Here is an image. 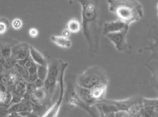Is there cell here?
Here are the masks:
<instances>
[{"instance_id":"2","label":"cell","mask_w":158,"mask_h":117,"mask_svg":"<svg viewBox=\"0 0 158 117\" xmlns=\"http://www.w3.org/2000/svg\"><path fill=\"white\" fill-rule=\"evenodd\" d=\"M110 12L129 26L140 20L143 15V6L136 0H108Z\"/></svg>"},{"instance_id":"14","label":"cell","mask_w":158,"mask_h":117,"mask_svg":"<svg viewBox=\"0 0 158 117\" xmlns=\"http://www.w3.org/2000/svg\"><path fill=\"white\" fill-rule=\"evenodd\" d=\"M50 40L56 45L64 48H70L72 46V41L69 38L62 36L52 35Z\"/></svg>"},{"instance_id":"38","label":"cell","mask_w":158,"mask_h":117,"mask_svg":"<svg viewBox=\"0 0 158 117\" xmlns=\"http://www.w3.org/2000/svg\"><path fill=\"white\" fill-rule=\"evenodd\" d=\"M156 9L157 10L158 12V2L156 4Z\"/></svg>"},{"instance_id":"30","label":"cell","mask_w":158,"mask_h":117,"mask_svg":"<svg viewBox=\"0 0 158 117\" xmlns=\"http://www.w3.org/2000/svg\"><path fill=\"white\" fill-rule=\"evenodd\" d=\"M8 114V108L4 106H1L0 108V116L1 117H7Z\"/></svg>"},{"instance_id":"6","label":"cell","mask_w":158,"mask_h":117,"mask_svg":"<svg viewBox=\"0 0 158 117\" xmlns=\"http://www.w3.org/2000/svg\"><path fill=\"white\" fill-rule=\"evenodd\" d=\"M129 28L130 27L127 26L120 31L105 35L119 52L128 53L131 51V47L127 42Z\"/></svg>"},{"instance_id":"35","label":"cell","mask_w":158,"mask_h":117,"mask_svg":"<svg viewBox=\"0 0 158 117\" xmlns=\"http://www.w3.org/2000/svg\"><path fill=\"white\" fill-rule=\"evenodd\" d=\"M7 117H22L19 114L16 112H12L8 114Z\"/></svg>"},{"instance_id":"7","label":"cell","mask_w":158,"mask_h":117,"mask_svg":"<svg viewBox=\"0 0 158 117\" xmlns=\"http://www.w3.org/2000/svg\"><path fill=\"white\" fill-rule=\"evenodd\" d=\"M142 97L134 96L124 100H110L109 102L113 104L118 112H131L136 110L141 104Z\"/></svg>"},{"instance_id":"4","label":"cell","mask_w":158,"mask_h":117,"mask_svg":"<svg viewBox=\"0 0 158 117\" xmlns=\"http://www.w3.org/2000/svg\"><path fill=\"white\" fill-rule=\"evenodd\" d=\"M75 83H73L71 81H68L66 96H65L67 105L70 107L82 109L92 117H98L91 107L85 104L78 96L75 90Z\"/></svg>"},{"instance_id":"16","label":"cell","mask_w":158,"mask_h":117,"mask_svg":"<svg viewBox=\"0 0 158 117\" xmlns=\"http://www.w3.org/2000/svg\"><path fill=\"white\" fill-rule=\"evenodd\" d=\"M81 28V24L75 19H70L67 23V29L71 33L77 34L80 31Z\"/></svg>"},{"instance_id":"11","label":"cell","mask_w":158,"mask_h":117,"mask_svg":"<svg viewBox=\"0 0 158 117\" xmlns=\"http://www.w3.org/2000/svg\"><path fill=\"white\" fill-rule=\"evenodd\" d=\"M108 84V83H100L90 89L92 97L97 102L105 99Z\"/></svg>"},{"instance_id":"28","label":"cell","mask_w":158,"mask_h":117,"mask_svg":"<svg viewBox=\"0 0 158 117\" xmlns=\"http://www.w3.org/2000/svg\"><path fill=\"white\" fill-rule=\"evenodd\" d=\"M37 90L35 83H26V92L31 95L35 94Z\"/></svg>"},{"instance_id":"26","label":"cell","mask_w":158,"mask_h":117,"mask_svg":"<svg viewBox=\"0 0 158 117\" xmlns=\"http://www.w3.org/2000/svg\"><path fill=\"white\" fill-rule=\"evenodd\" d=\"M17 63V61H15L12 58L6 59V64L4 67L5 69H11L12 68H14L15 65Z\"/></svg>"},{"instance_id":"22","label":"cell","mask_w":158,"mask_h":117,"mask_svg":"<svg viewBox=\"0 0 158 117\" xmlns=\"http://www.w3.org/2000/svg\"><path fill=\"white\" fill-rule=\"evenodd\" d=\"M9 26V20L5 18H2L0 20V34L1 35L6 33Z\"/></svg>"},{"instance_id":"25","label":"cell","mask_w":158,"mask_h":117,"mask_svg":"<svg viewBox=\"0 0 158 117\" xmlns=\"http://www.w3.org/2000/svg\"><path fill=\"white\" fill-rule=\"evenodd\" d=\"M11 25L13 29L19 30L22 28L23 26V22L21 19L16 18L12 21Z\"/></svg>"},{"instance_id":"10","label":"cell","mask_w":158,"mask_h":117,"mask_svg":"<svg viewBox=\"0 0 158 117\" xmlns=\"http://www.w3.org/2000/svg\"><path fill=\"white\" fill-rule=\"evenodd\" d=\"M75 89L76 93L81 100L90 107L95 105L97 103L91 94L90 90L79 86L75 82Z\"/></svg>"},{"instance_id":"33","label":"cell","mask_w":158,"mask_h":117,"mask_svg":"<svg viewBox=\"0 0 158 117\" xmlns=\"http://www.w3.org/2000/svg\"><path fill=\"white\" fill-rule=\"evenodd\" d=\"M71 33L70 31L67 28L63 30L62 34V36H64V37L69 38L70 35H71Z\"/></svg>"},{"instance_id":"1","label":"cell","mask_w":158,"mask_h":117,"mask_svg":"<svg viewBox=\"0 0 158 117\" xmlns=\"http://www.w3.org/2000/svg\"><path fill=\"white\" fill-rule=\"evenodd\" d=\"M82 7L81 27L89 50L96 53L99 49L103 24L101 23L99 1L79 0Z\"/></svg>"},{"instance_id":"29","label":"cell","mask_w":158,"mask_h":117,"mask_svg":"<svg viewBox=\"0 0 158 117\" xmlns=\"http://www.w3.org/2000/svg\"><path fill=\"white\" fill-rule=\"evenodd\" d=\"M28 33L30 37L32 38H35L38 37L39 34V31L37 28L35 27H32L30 28Z\"/></svg>"},{"instance_id":"40","label":"cell","mask_w":158,"mask_h":117,"mask_svg":"<svg viewBox=\"0 0 158 117\" xmlns=\"http://www.w3.org/2000/svg\"></svg>"},{"instance_id":"15","label":"cell","mask_w":158,"mask_h":117,"mask_svg":"<svg viewBox=\"0 0 158 117\" xmlns=\"http://www.w3.org/2000/svg\"><path fill=\"white\" fill-rule=\"evenodd\" d=\"M30 55L35 63L39 66H47V61L45 57L33 46H30Z\"/></svg>"},{"instance_id":"12","label":"cell","mask_w":158,"mask_h":117,"mask_svg":"<svg viewBox=\"0 0 158 117\" xmlns=\"http://www.w3.org/2000/svg\"><path fill=\"white\" fill-rule=\"evenodd\" d=\"M29 111L32 112V107L30 100L23 99L21 102L10 106L8 108V113L16 112Z\"/></svg>"},{"instance_id":"32","label":"cell","mask_w":158,"mask_h":117,"mask_svg":"<svg viewBox=\"0 0 158 117\" xmlns=\"http://www.w3.org/2000/svg\"><path fill=\"white\" fill-rule=\"evenodd\" d=\"M6 99H7L6 93L0 92V101H1V104H3L4 105L6 102Z\"/></svg>"},{"instance_id":"34","label":"cell","mask_w":158,"mask_h":117,"mask_svg":"<svg viewBox=\"0 0 158 117\" xmlns=\"http://www.w3.org/2000/svg\"><path fill=\"white\" fill-rule=\"evenodd\" d=\"M32 113V112L26 111L22 112L19 113V114L22 117H28Z\"/></svg>"},{"instance_id":"27","label":"cell","mask_w":158,"mask_h":117,"mask_svg":"<svg viewBox=\"0 0 158 117\" xmlns=\"http://www.w3.org/2000/svg\"><path fill=\"white\" fill-rule=\"evenodd\" d=\"M12 98L10 103V106L21 102L22 100H23L22 96L18 95V94H15V93L13 92H12Z\"/></svg>"},{"instance_id":"37","label":"cell","mask_w":158,"mask_h":117,"mask_svg":"<svg viewBox=\"0 0 158 117\" xmlns=\"http://www.w3.org/2000/svg\"><path fill=\"white\" fill-rule=\"evenodd\" d=\"M31 96V94L26 92L25 93H24V94H23V99H24V100H30V101Z\"/></svg>"},{"instance_id":"21","label":"cell","mask_w":158,"mask_h":117,"mask_svg":"<svg viewBox=\"0 0 158 117\" xmlns=\"http://www.w3.org/2000/svg\"><path fill=\"white\" fill-rule=\"evenodd\" d=\"M18 76H19L18 74V73L15 71L14 70V72L13 71H11L8 74V76L7 77L9 80V84L11 85H15L16 86V84L20 81H19Z\"/></svg>"},{"instance_id":"20","label":"cell","mask_w":158,"mask_h":117,"mask_svg":"<svg viewBox=\"0 0 158 117\" xmlns=\"http://www.w3.org/2000/svg\"><path fill=\"white\" fill-rule=\"evenodd\" d=\"M143 99L145 102L152 107L158 117V98H147L143 97Z\"/></svg>"},{"instance_id":"19","label":"cell","mask_w":158,"mask_h":117,"mask_svg":"<svg viewBox=\"0 0 158 117\" xmlns=\"http://www.w3.org/2000/svg\"><path fill=\"white\" fill-rule=\"evenodd\" d=\"M37 75L38 78L45 81L48 75V65L47 66H38Z\"/></svg>"},{"instance_id":"8","label":"cell","mask_w":158,"mask_h":117,"mask_svg":"<svg viewBox=\"0 0 158 117\" xmlns=\"http://www.w3.org/2000/svg\"><path fill=\"white\" fill-rule=\"evenodd\" d=\"M30 45L26 43H21L12 47L11 58L15 61L25 60L29 55Z\"/></svg>"},{"instance_id":"13","label":"cell","mask_w":158,"mask_h":117,"mask_svg":"<svg viewBox=\"0 0 158 117\" xmlns=\"http://www.w3.org/2000/svg\"><path fill=\"white\" fill-rule=\"evenodd\" d=\"M145 66L152 74L151 80L152 86L158 92V60L151 61Z\"/></svg>"},{"instance_id":"39","label":"cell","mask_w":158,"mask_h":117,"mask_svg":"<svg viewBox=\"0 0 158 117\" xmlns=\"http://www.w3.org/2000/svg\"></svg>"},{"instance_id":"3","label":"cell","mask_w":158,"mask_h":117,"mask_svg":"<svg viewBox=\"0 0 158 117\" xmlns=\"http://www.w3.org/2000/svg\"><path fill=\"white\" fill-rule=\"evenodd\" d=\"M108 82V76L105 70L97 66L88 68L78 75L75 81L78 86L88 89H91L100 83Z\"/></svg>"},{"instance_id":"9","label":"cell","mask_w":158,"mask_h":117,"mask_svg":"<svg viewBox=\"0 0 158 117\" xmlns=\"http://www.w3.org/2000/svg\"><path fill=\"white\" fill-rule=\"evenodd\" d=\"M127 26H129L118 19L112 21L106 22L103 23L102 34L105 36L108 34L118 32L124 29Z\"/></svg>"},{"instance_id":"24","label":"cell","mask_w":158,"mask_h":117,"mask_svg":"<svg viewBox=\"0 0 158 117\" xmlns=\"http://www.w3.org/2000/svg\"><path fill=\"white\" fill-rule=\"evenodd\" d=\"M47 94V91L44 89V88H43L37 89L34 94L38 99L42 102V101L45 100L46 98Z\"/></svg>"},{"instance_id":"36","label":"cell","mask_w":158,"mask_h":117,"mask_svg":"<svg viewBox=\"0 0 158 117\" xmlns=\"http://www.w3.org/2000/svg\"><path fill=\"white\" fill-rule=\"evenodd\" d=\"M7 88L5 85L1 83V86H0V92L2 93H6L7 92Z\"/></svg>"},{"instance_id":"17","label":"cell","mask_w":158,"mask_h":117,"mask_svg":"<svg viewBox=\"0 0 158 117\" xmlns=\"http://www.w3.org/2000/svg\"><path fill=\"white\" fill-rule=\"evenodd\" d=\"M60 67L59 64L56 63H51L50 65H48V75L49 77L58 78L59 76L60 72Z\"/></svg>"},{"instance_id":"18","label":"cell","mask_w":158,"mask_h":117,"mask_svg":"<svg viewBox=\"0 0 158 117\" xmlns=\"http://www.w3.org/2000/svg\"><path fill=\"white\" fill-rule=\"evenodd\" d=\"M14 69L15 71L18 73L19 75L21 77V78L24 80L25 82L26 83L28 82L29 73L28 70L27 69L26 67L19 65L18 63H17L15 65Z\"/></svg>"},{"instance_id":"31","label":"cell","mask_w":158,"mask_h":117,"mask_svg":"<svg viewBox=\"0 0 158 117\" xmlns=\"http://www.w3.org/2000/svg\"><path fill=\"white\" fill-rule=\"evenodd\" d=\"M35 85L37 89H41L44 87V84L45 81L39 79L38 78L36 80L35 82Z\"/></svg>"},{"instance_id":"23","label":"cell","mask_w":158,"mask_h":117,"mask_svg":"<svg viewBox=\"0 0 158 117\" xmlns=\"http://www.w3.org/2000/svg\"><path fill=\"white\" fill-rule=\"evenodd\" d=\"M1 55L6 59L10 58L12 55V48L10 46H4L1 48Z\"/></svg>"},{"instance_id":"5","label":"cell","mask_w":158,"mask_h":117,"mask_svg":"<svg viewBox=\"0 0 158 117\" xmlns=\"http://www.w3.org/2000/svg\"><path fill=\"white\" fill-rule=\"evenodd\" d=\"M68 67L67 63L62 62L60 67V72L59 78L60 86V94L58 99L56 102L45 111L41 117H57L61 108L64 98V75L65 71Z\"/></svg>"}]
</instances>
